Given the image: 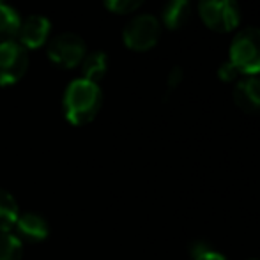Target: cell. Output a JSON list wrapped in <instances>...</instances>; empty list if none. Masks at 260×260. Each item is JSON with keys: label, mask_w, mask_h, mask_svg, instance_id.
Returning a JSON list of instances; mask_svg holds the SVG:
<instances>
[{"label": "cell", "mask_w": 260, "mask_h": 260, "mask_svg": "<svg viewBox=\"0 0 260 260\" xmlns=\"http://www.w3.org/2000/svg\"><path fill=\"white\" fill-rule=\"evenodd\" d=\"M103 105L101 87L85 78H76L68 85L62 98L64 117L73 126H85L92 122Z\"/></svg>", "instance_id": "cell-1"}, {"label": "cell", "mask_w": 260, "mask_h": 260, "mask_svg": "<svg viewBox=\"0 0 260 260\" xmlns=\"http://www.w3.org/2000/svg\"><path fill=\"white\" fill-rule=\"evenodd\" d=\"M229 62L241 76L260 75V28L248 27L237 32L230 43Z\"/></svg>", "instance_id": "cell-2"}, {"label": "cell", "mask_w": 260, "mask_h": 260, "mask_svg": "<svg viewBox=\"0 0 260 260\" xmlns=\"http://www.w3.org/2000/svg\"><path fill=\"white\" fill-rule=\"evenodd\" d=\"M199 14L207 28L219 34L232 32L241 21L239 6L236 0H200Z\"/></svg>", "instance_id": "cell-3"}, {"label": "cell", "mask_w": 260, "mask_h": 260, "mask_svg": "<svg viewBox=\"0 0 260 260\" xmlns=\"http://www.w3.org/2000/svg\"><path fill=\"white\" fill-rule=\"evenodd\" d=\"M161 36V23L152 14H138L122 30V41L133 52L154 48Z\"/></svg>", "instance_id": "cell-4"}, {"label": "cell", "mask_w": 260, "mask_h": 260, "mask_svg": "<svg viewBox=\"0 0 260 260\" xmlns=\"http://www.w3.org/2000/svg\"><path fill=\"white\" fill-rule=\"evenodd\" d=\"M46 55L55 66L64 69L78 68L87 55V45L78 34L64 32L50 39L46 46Z\"/></svg>", "instance_id": "cell-5"}, {"label": "cell", "mask_w": 260, "mask_h": 260, "mask_svg": "<svg viewBox=\"0 0 260 260\" xmlns=\"http://www.w3.org/2000/svg\"><path fill=\"white\" fill-rule=\"evenodd\" d=\"M28 52L16 41L0 43V87H11L25 76Z\"/></svg>", "instance_id": "cell-6"}, {"label": "cell", "mask_w": 260, "mask_h": 260, "mask_svg": "<svg viewBox=\"0 0 260 260\" xmlns=\"http://www.w3.org/2000/svg\"><path fill=\"white\" fill-rule=\"evenodd\" d=\"M50 32H52V23L46 16L41 14H30L23 18L18 28V34L14 41L21 45L25 50H38L45 43H48Z\"/></svg>", "instance_id": "cell-7"}, {"label": "cell", "mask_w": 260, "mask_h": 260, "mask_svg": "<svg viewBox=\"0 0 260 260\" xmlns=\"http://www.w3.org/2000/svg\"><path fill=\"white\" fill-rule=\"evenodd\" d=\"M14 234L21 239V243L38 244L45 241L50 236V223L43 214L34 211L20 212L16 225H14Z\"/></svg>", "instance_id": "cell-8"}, {"label": "cell", "mask_w": 260, "mask_h": 260, "mask_svg": "<svg viewBox=\"0 0 260 260\" xmlns=\"http://www.w3.org/2000/svg\"><path fill=\"white\" fill-rule=\"evenodd\" d=\"M234 103L246 113H260V78L243 76L234 87Z\"/></svg>", "instance_id": "cell-9"}, {"label": "cell", "mask_w": 260, "mask_h": 260, "mask_svg": "<svg viewBox=\"0 0 260 260\" xmlns=\"http://www.w3.org/2000/svg\"><path fill=\"white\" fill-rule=\"evenodd\" d=\"M189 14H191L189 0H168L163 7L159 23L165 25L168 30H179L189 20Z\"/></svg>", "instance_id": "cell-10"}, {"label": "cell", "mask_w": 260, "mask_h": 260, "mask_svg": "<svg viewBox=\"0 0 260 260\" xmlns=\"http://www.w3.org/2000/svg\"><path fill=\"white\" fill-rule=\"evenodd\" d=\"M82 78L89 80V82H101L103 76L108 71V55L105 52H90L83 57L82 64Z\"/></svg>", "instance_id": "cell-11"}, {"label": "cell", "mask_w": 260, "mask_h": 260, "mask_svg": "<svg viewBox=\"0 0 260 260\" xmlns=\"http://www.w3.org/2000/svg\"><path fill=\"white\" fill-rule=\"evenodd\" d=\"M20 218V207L7 189L0 188V232H13Z\"/></svg>", "instance_id": "cell-12"}, {"label": "cell", "mask_w": 260, "mask_h": 260, "mask_svg": "<svg viewBox=\"0 0 260 260\" xmlns=\"http://www.w3.org/2000/svg\"><path fill=\"white\" fill-rule=\"evenodd\" d=\"M20 23L21 16L16 13V9L7 6L6 2H0V43L14 41Z\"/></svg>", "instance_id": "cell-13"}, {"label": "cell", "mask_w": 260, "mask_h": 260, "mask_svg": "<svg viewBox=\"0 0 260 260\" xmlns=\"http://www.w3.org/2000/svg\"><path fill=\"white\" fill-rule=\"evenodd\" d=\"M23 243L14 232H0V260H21Z\"/></svg>", "instance_id": "cell-14"}, {"label": "cell", "mask_w": 260, "mask_h": 260, "mask_svg": "<svg viewBox=\"0 0 260 260\" xmlns=\"http://www.w3.org/2000/svg\"><path fill=\"white\" fill-rule=\"evenodd\" d=\"M106 9L115 14H129L137 11L145 0H103Z\"/></svg>", "instance_id": "cell-15"}, {"label": "cell", "mask_w": 260, "mask_h": 260, "mask_svg": "<svg viewBox=\"0 0 260 260\" xmlns=\"http://www.w3.org/2000/svg\"><path fill=\"white\" fill-rule=\"evenodd\" d=\"M218 76H219V80L221 82H236L237 78H239V71H237L236 68H234V64H230L229 60L226 62H223L221 66H219V69H218Z\"/></svg>", "instance_id": "cell-16"}, {"label": "cell", "mask_w": 260, "mask_h": 260, "mask_svg": "<svg viewBox=\"0 0 260 260\" xmlns=\"http://www.w3.org/2000/svg\"><path fill=\"white\" fill-rule=\"evenodd\" d=\"M182 78H184V73H182V69L179 68V66L172 68V69H170V73H168V76H167V89H168V90L177 89V87L181 85Z\"/></svg>", "instance_id": "cell-17"}, {"label": "cell", "mask_w": 260, "mask_h": 260, "mask_svg": "<svg viewBox=\"0 0 260 260\" xmlns=\"http://www.w3.org/2000/svg\"><path fill=\"white\" fill-rule=\"evenodd\" d=\"M193 260H226L223 255H219L218 251H214V250H207V251H204V253H200L199 257H195Z\"/></svg>", "instance_id": "cell-18"}, {"label": "cell", "mask_w": 260, "mask_h": 260, "mask_svg": "<svg viewBox=\"0 0 260 260\" xmlns=\"http://www.w3.org/2000/svg\"><path fill=\"white\" fill-rule=\"evenodd\" d=\"M0 2H4V0H0Z\"/></svg>", "instance_id": "cell-19"}]
</instances>
